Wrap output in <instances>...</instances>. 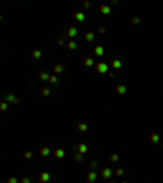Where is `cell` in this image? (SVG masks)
<instances>
[{"mask_svg": "<svg viewBox=\"0 0 163 183\" xmlns=\"http://www.w3.org/2000/svg\"><path fill=\"white\" fill-rule=\"evenodd\" d=\"M95 67H96V72L98 74H108L109 72V65L104 64V62H98Z\"/></svg>", "mask_w": 163, "mask_h": 183, "instance_id": "1", "label": "cell"}, {"mask_svg": "<svg viewBox=\"0 0 163 183\" xmlns=\"http://www.w3.org/2000/svg\"><path fill=\"white\" fill-rule=\"evenodd\" d=\"M72 149H73V150H77L78 154L85 155V154L88 152V144H75V146H72Z\"/></svg>", "mask_w": 163, "mask_h": 183, "instance_id": "2", "label": "cell"}, {"mask_svg": "<svg viewBox=\"0 0 163 183\" xmlns=\"http://www.w3.org/2000/svg\"><path fill=\"white\" fill-rule=\"evenodd\" d=\"M113 173H114V172L111 170V168L106 167V168H103V170H101V175H100V177L103 178V180H109V178L113 177Z\"/></svg>", "mask_w": 163, "mask_h": 183, "instance_id": "3", "label": "cell"}, {"mask_svg": "<svg viewBox=\"0 0 163 183\" xmlns=\"http://www.w3.org/2000/svg\"><path fill=\"white\" fill-rule=\"evenodd\" d=\"M96 180H98V173H96V170H90L86 173V181L88 183H93Z\"/></svg>", "mask_w": 163, "mask_h": 183, "instance_id": "4", "label": "cell"}, {"mask_svg": "<svg viewBox=\"0 0 163 183\" xmlns=\"http://www.w3.org/2000/svg\"><path fill=\"white\" fill-rule=\"evenodd\" d=\"M73 18H75V21H78V23H83L86 16H85L83 12H75V13H73Z\"/></svg>", "mask_w": 163, "mask_h": 183, "instance_id": "5", "label": "cell"}, {"mask_svg": "<svg viewBox=\"0 0 163 183\" xmlns=\"http://www.w3.org/2000/svg\"><path fill=\"white\" fill-rule=\"evenodd\" d=\"M51 180V173H47V172H41L39 173V181L41 183H47Z\"/></svg>", "mask_w": 163, "mask_h": 183, "instance_id": "6", "label": "cell"}, {"mask_svg": "<svg viewBox=\"0 0 163 183\" xmlns=\"http://www.w3.org/2000/svg\"><path fill=\"white\" fill-rule=\"evenodd\" d=\"M5 100L8 101V103H13V105H18V98H16L13 93H7L5 95Z\"/></svg>", "mask_w": 163, "mask_h": 183, "instance_id": "7", "label": "cell"}, {"mask_svg": "<svg viewBox=\"0 0 163 183\" xmlns=\"http://www.w3.org/2000/svg\"><path fill=\"white\" fill-rule=\"evenodd\" d=\"M109 67H113L114 70H119V69L122 67V62H121L119 59H113V61H111V64H109Z\"/></svg>", "mask_w": 163, "mask_h": 183, "instance_id": "8", "label": "cell"}, {"mask_svg": "<svg viewBox=\"0 0 163 183\" xmlns=\"http://www.w3.org/2000/svg\"><path fill=\"white\" fill-rule=\"evenodd\" d=\"M77 33H78V31H77V28H75V26H70V28L67 30V38L73 39V38L77 36Z\"/></svg>", "mask_w": 163, "mask_h": 183, "instance_id": "9", "label": "cell"}, {"mask_svg": "<svg viewBox=\"0 0 163 183\" xmlns=\"http://www.w3.org/2000/svg\"><path fill=\"white\" fill-rule=\"evenodd\" d=\"M49 154H51V149L47 146H42L41 149H39V155H41V157H47Z\"/></svg>", "mask_w": 163, "mask_h": 183, "instance_id": "10", "label": "cell"}, {"mask_svg": "<svg viewBox=\"0 0 163 183\" xmlns=\"http://www.w3.org/2000/svg\"><path fill=\"white\" fill-rule=\"evenodd\" d=\"M100 13L101 15H109V13H111V7L109 5H101L100 7Z\"/></svg>", "mask_w": 163, "mask_h": 183, "instance_id": "11", "label": "cell"}, {"mask_svg": "<svg viewBox=\"0 0 163 183\" xmlns=\"http://www.w3.org/2000/svg\"><path fill=\"white\" fill-rule=\"evenodd\" d=\"M93 52H95V56H98V57H101L104 54V47L103 46H95V49H93Z\"/></svg>", "mask_w": 163, "mask_h": 183, "instance_id": "12", "label": "cell"}, {"mask_svg": "<svg viewBox=\"0 0 163 183\" xmlns=\"http://www.w3.org/2000/svg\"><path fill=\"white\" fill-rule=\"evenodd\" d=\"M64 155H65V152H64L62 149H56V150H54V159L60 160V159H64Z\"/></svg>", "mask_w": 163, "mask_h": 183, "instance_id": "13", "label": "cell"}, {"mask_svg": "<svg viewBox=\"0 0 163 183\" xmlns=\"http://www.w3.org/2000/svg\"><path fill=\"white\" fill-rule=\"evenodd\" d=\"M93 39H95V33H93V31H86V33H85V41L91 43Z\"/></svg>", "mask_w": 163, "mask_h": 183, "instance_id": "14", "label": "cell"}, {"mask_svg": "<svg viewBox=\"0 0 163 183\" xmlns=\"http://www.w3.org/2000/svg\"><path fill=\"white\" fill-rule=\"evenodd\" d=\"M116 92L119 93V95H124V93L127 92V87H126V85H122V83H121V85H117V87H116Z\"/></svg>", "mask_w": 163, "mask_h": 183, "instance_id": "15", "label": "cell"}, {"mask_svg": "<svg viewBox=\"0 0 163 183\" xmlns=\"http://www.w3.org/2000/svg\"><path fill=\"white\" fill-rule=\"evenodd\" d=\"M150 141L153 142V144H155V142H160V134H158V132H152V134H150Z\"/></svg>", "mask_w": 163, "mask_h": 183, "instance_id": "16", "label": "cell"}, {"mask_svg": "<svg viewBox=\"0 0 163 183\" xmlns=\"http://www.w3.org/2000/svg\"><path fill=\"white\" fill-rule=\"evenodd\" d=\"M83 64H85L86 67H93V65H96V64H95V61L91 59V57H86V59L83 61Z\"/></svg>", "mask_w": 163, "mask_h": 183, "instance_id": "17", "label": "cell"}, {"mask_svg": "<svg viewBox=\"0 0 163 183\" xmlns=\"http://www.w3.org/2000/svg\"><path fill=\"white\" fill-rule=\"evenodd\" d=\"M49 77H51V75L47 74V72H44V70L39 72V80H44V82H46V80H49Z\"/></svg>", "mask_w": 163, "mask_h": 183, "instance_id": "18", "label": "cell"}, {"mask_svg": "<svg viewBox=\"0 0 163 183\" xmlns=\"http://www.w3.org/2000/svg\"><path fill=\"white\" fill-rule=\"evenodd\" d=\"M67 47L70 49V51H73V49H77V41H75V39H70V41L67 43Z\"/></svg>", "mask_w": 163, "mask_h": 183, "instance_id": "19", "label": "cell"}, {"mask_svg": "<svg viewBox=\"0 0 163 183\" xmlns=\"http://www.w3.org/2000/svg\"><path fill=\"white\" fill-rule=\"evenodd\" d=\"M41 51H39V49H34V51L31 52V57H33V59H41Z\"/></svg>", "mask_w": 163, "mask_h": 183, "instance_id": "20", "label": "cell"}, {"mask_svg": "<svg viewBox=\"0 0 163 183\" xmlns=\"http://www.w3.org/2000/svg\"><path fill=\"white\" fill-rule=\"evenodd\" d=\"M54 72H56V74H62V72H64V65H62V64H56V65H54Z\"/></svg>", "mask_w": 163, "mask_h": 183, "instance_id": "21", "label": "cell"}, {"mask_svg": "<svg viewBox=\"0 0 163 183\" xmlns=\"http://www.w3.org/2000/svg\"><path fill=\"white\" fill-rule=\"evenodd\" d=\"M49 82L52 83V85H57V83H59V79H57V75H51V77H49Z\"/></svg>", "mask_w": 163, "mask_h": 183, "instance_id": "22", "label": "cell"}, {"mask_svg": "<svg viewBox=\"0 0 163 183\" xmlns=\"http://www.w3.org/2000/svg\"><path fill=\"white\" fill-rule=\"evenodd\" d=\"M77 129H78V131H86V129H88V124H85V123H80V124H78V126H77Z\"/></svg>", "mask_w": 163, "mask_h": 183, "instance_id": "23", "label": "cell"}, {"mask_svg": "<svg viewBox=\"0 0 163 183\" xmlns=\"http://www.w3.org/2000/svg\"><path fill=\"white\" fill-rule=\"evenodd\" d=\"M117 160H119V155H117V154H111V155H109V162H117Z\"/></svg>", "mask_w": 163, "mask_h": 183, "instance_id": "24", "label": "cell"}, {"mask_svg": "<svg viewBox=\"0 0 163 183\" xmlns=\"http://www.w3.org/2000/svg\"><path fill=\"white\" fill-rule=\"evenodd\" d=\"M114 175H116V177H122V175H124V168H116Z\"/></svg>", "mask_w": 163, "mask_h": 183, "instance_id": "25", "label": "cell"}, {"mask_svg": "<svg viewBox=\"0 0 163 183\" xmlns=\"http://www.w3.org/2000/svg\"><path fill=\"white\" fill-rule=\"evenodd\" d=\"M0 110H2V111L8 110V101H2V103H0Z\"/></svg>", "mask_w": 163, "mask_h": 183, "instance_id": "26", "label": "cell"}, {"mask_svg": "<svg viewBox=\"0 0 163 183\" xmlns=\"http://www.w3.org/2000/svg\"><path fill=\"white\" fill-rule=\"evenodd\" d=\"M23 157H25L26 160H29V159H31V157H33V152H31V150H26V152H25V155H23Z\"/></svg>", "mask_w": 163, "mask_h": 183, "instance_id": "27", "label": "cell"}, {"mask_svg": "<svg viewBox=\"0 0 163 183\" xmlns=\"http://www.w3.org/2000/svg\"><path fill=\"white\" fill-rule=\"evenodd\" d=\"M41 93H42V97H49L51 95V90H49V88H42Z\"/></svg>", "mask_w": 163, "mask_h": 183, "instance_id": "28", "label": "cell"}, {"mask_svg": "<svg viewBox=\"0 0 163 183\" xmlns=\"http://www.w3.org/2000/svg\"><path fill=\"white\" fill-rule=\"evenodd\" d=\"M73 159H75L77 162H82V160H83V155H82V154H75V157H73Z\"/></svg>", "mask_w": 163, "mask_h": 183, "instance_id": "29", "label": "cell"}, {"mask_svg": "<svg viewBox=\"0 0 163 183\" xmlns=\"http://www.w3.org/2000/svg\"><path fill=\"white\" fill-rule=\"evenodd\" d=\"M140 23V18L139 16H134V18H132V25H139Z\"/></svg>", "mask_w": 163, "mask_h": 183, "instance_id": "30", "label": "cell"}, {"mask_svg": "<svg viewBox=\"0 0 163 183\" xmlns=\"http://www.w3.org/2000/svg\"><path fill=\"white\" fill-rule=\"evenodd\" d=\"M20 183H31V181H29V178L23 177V178H21V180H20Z\"/></svg>", "mask_w": 163, "mask_h": 183, "instance_id": "31", "label": "cell"}, {"mask_svg": "<svg viewBox=\"0 0 163 183\" xmlns=\"http://www.w3.org/2000/svg\"><path fill=\"white\" fill-rule=\"evenodd\" d=\"M7 183H16V178L15 177H10V178H8V181Z\"/></svg>", "mask_w": 163, "mask_h": 183, "instance_id": "32", "label": "cell"}, {"mask_svg": "<svg viewBox=\"0 0 163 183\" xmlns=\"http://www.w3.org/2000/svg\"><path fill=\"white\" fill-rule=\"evenodd\" d=\"M104 31H106V28H103V26H100V28H98V33H100V34L104 33Z\"/></svg>", "mask_w": 163, "mask_h": 183, "instance_id": "33", "label": "cell"}, {"mask_svg": "<svg viewBox=\"0 0 163 183\" xmlns=\"http://www.w3.org/2000/svg\"><path fill=\"white\" fill-rule=\"evenodd\" d=\"M90 167H91V168H93V170H95V168L98 167V163H96V162H91V163H90Z\"/></svg>", "mask_w": 163, "mask_h": 183, "instance_id": "34", "label": "cell"}, {"mask_svg": "<svg viewBox=\"0 0 163 183\" xmlns=\"http://www.w3.org/2000/svg\"><path fill=\"white\" fill-rule=\"evenodd\" d=\"M57 46H64V39H57Z\"/></svg>", "mask_w": 163, "mask_h": 183, "instance_id": "35", "label": "cell"}, {"mask_svg": "<svg viewBox=\"0 0 163 183\" xmlns=\"http://www.w3.org/2000/svg\"><path fill=\"white\" fill-rule=\"evenodd\" d=\"M90 5H91L90 2H83V7H85V8H90Z\"/></svg>", "mask_w": 163, "mask_h": 183, "instance_id": "36", "label": "cell"}, {"mask_svg": "<svg viewBox=\"0 0 163 183\" xmlns=\"http://www.w3.org/2000/svg\"><path fill=\"white\" fill-rule=\"evenodd\" d=\"M121 183H127V181H126V180H124V181H121Z\"/></svg>", "mask_w": 163, "mask_h": 183, "instance_id": "37", "label": "cell"}, {"mask_svg": "<svg viewBox=\"0 0 163 183\" xmlns=\"http://www.w3.org/2000/svg\"><path fill=\"white\" fill-rule=\"evenodd\" d=\"M161 146H163V139H161Z\"/></svg>", "mask_w": 163, "mask_h": 183, "instance_id": "38", "label": "cell"}, {"mask_svg": "<svg viewBox=\"0 0 163 183\" xmlns=\"http://www.w3.org/2000/svg\"><path fill=\"white\" fill-rule=\"evenodd\" d=\"M109 183H114V181H109Z\"/></svg>", "mask_w": 163, "mask_h": 183, "instance_id": "39", "label": "cell"}]
</instances>
